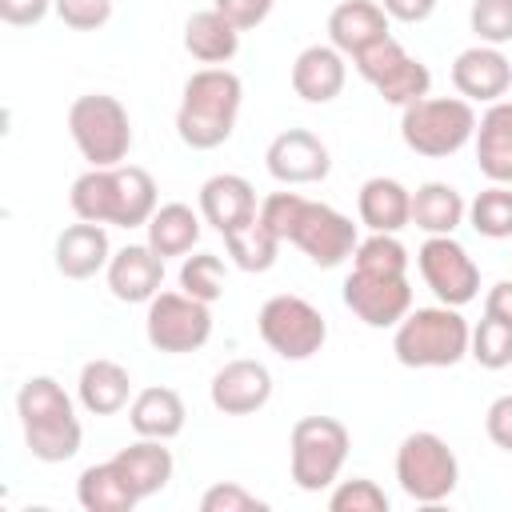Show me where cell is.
Here are the masks:
<instances>
[{
  "mask_svg": "<svg viewBox=\"0 0 512 512\" xmlns=\"http://www.w3.org/2000/svg\"><path fill=\"white\" fill-rule=\"evenodd\" d=\"M68 204L76 220L92 224H116V228H144L152 212L160 208L156 180L140 164H116V168H88L72 180Z\"/></svg>",
  "mask_w": 512,
  "mask_h": 512,
  "instance_id": "1",
  "label": "cell"
},
{
  "mask_svg": "<svg viewBox=\"0 0 512 512\" xmlns=\"http://www.w3.org/2000/svg\"><path fill=\"white\" fill-rule=\"evenodd\" d=\"M240 104H244L240 76L224 64H204L184 80V96L176 108V136L196 152H212L232 136Z\"/></svg>",
  "mask_w": 512,
  "mask_h": 512,
  "instance_id": "2",
  "label": "cell"
},
{
  "mask_svg": "<svg viewBox=\"0 0 512 512\" xmlns=\"http://www.w3.org/2000/svg\"><path fill=\"white\" fill-rule=\"evenodd\" d=\"M16 416L24 428V444L40 464H64L84 444V428L72 408V396L52 376H28L20 384Z\"/></svg>",
  "mask_w": 512,
  "mask_h": 512,
  "instance_id": "3",
  "label": "cell"
},
{
  "mask_svg": "<svg viewBox=\"0 0 512 512\" xmlns=\"http://www.w3.org/2000/svg\"><path fill=\"white\" fill-rule=\"evenodd\" d=\"M468 344L472 328L452 304L412 308L392 332V352L404 368H452L468 356Z\"/></svg>",
  "mask_w": 512,
  "mask_h": 512,
  "instance_id": "4",
  "label": "cell"
},
{
  "mask_svg": "<svg viewBox=\"0 0 512 512\" xmlns=\"http://www.w3.org/2000/svg\"><path fill=\"white\" fill-rule=\"evenodd\" d=\"M68 136L88 168H116L132 152L128 108L108 92H84L68 108Z\"/></svg>",
  "mask_w": 512,
  "mask_h": 512,
  "instance_id": "5",
  "label": "cell"
},
{
  "mask_svg": "<svg viewBox=\"0 0 512 512\" xmlns=\"http://www.w3.org/2000/svg\"><path fill=\"white\" fill-rule=\"evenodd\" d=\"M476 108L464 96H424L400 112V136L416 156H456L476 136Z\"/></svg>",
  "mask_w": 512,
  "mask_h": 512,
  "instance_id": "6",
  "label": "cell"
},
{
  "mask_svg": "<svg viewBox=\"0 0 512 512\" xmlns=\"http://www.w3.org/2000/svg\"><path fill=\"white\" fill-rule=\"evenodd\" d=\"M352 436L336 416H300L288 432V472L300 492H324L340 480Z\"/></svg>",
  "mask_w": 512,
  "mask_h": 512,
  "instance_id": "7",
  "label": "cell"
},
{
  "mask_svg": "<svg viewBox=\"0 0 512 512\" xmlns=\"http://www.w3.org/2000/svg\"><path fill=\"white\" fill-rule=\"evenodd\" d=\"M400 492L416 504H444L460 484V460L436 432H408L396 448Z\"/></svg>",
  "mask_w": 512,
  "mask_h": 512,
  "instance_id": "8",
  "label": "cell"
},
{
  "mask_svg": "<svg viewBox=\"0 0 512 512\" xmlns=\"http://www.w3.org/2000/svg\"><path fill=\"white\" fill-rule=\"evenodd\" d=\"M256 332L280 360H312L328 340V320L312 300L280 292L260 304Z\"/></svg>",
  "mask_w": 512,
  "mask_h": 512,
  "instance_id": "9",
  "label": "cell"
},
{
  "mask_svg": "<svg viewBox=\"0 0 512 512\" xmlns=\"http://www.w3.org/2000/svg\"><path fill=\"white\" fill-rule=\"evenodd\" d=\"M144 336L156 352H168V356L200 352L212 336V304L188 296L184 288L156 292L144 312Z\"/></svg>",
  "mask_w": 512,
  "mask_h": 512,
  "instance_id": "10",
  "label": "cell"
},
{
  "mask_svg": "<svg viewBox=\"0 0 512 512\" xmlns=\"http://www.w3.org/2000/svg\"><path fill=\"white\" fill-rule=\"evenodd\" d=\"M416 268L440 304L464 308L480 296V268L456 236H428L416 248Z\"/></svg>",
  "mask_w": 512,
  "mask_h": 512,
  "instance_id": "11",
  "label": "cell"
},
{
  "mask_svg": "<svg viewBox=\"0 0 512 512\" xmlns=\"http://www.w3.org/2000/svg\"><path fill=\"white\" fill-rule=\"evenodd\" d=\"M288 244H296L316 268H336V264H344L356 252L360 236H356V224L344 212H336L332 204L304 200Z\"/></svg>",
  "mask_w": 512,
  "mask_h": 512,
  "instance_id": "12",
  "label": "cell"
},
{
  "mask_svg": "<svg viewBox=\"0 0 512 512\" xmlns=\"http://www.w3.org/2000/svg\"><path fill=\"white\" fill-rule=\"evenodd\" d=\"M344 304L368 328H396L412 312V284L408 276H376V272H348Z\"/></svg>",
  "mask_w": 512,
  "mask_h": 512,
  "instance_id": "13",
  "label": "cell"
},
{
  "mask_svg": "<svg viewBox=\"0 0 512 512\" xmlns=\"http://www.w3.org/2000/svg\"><path fill=\"white\" fill-rule=\"evenodd\" d=\"M264 168L276 184L300 188V184H320L332 172V156H328V144L316 132L288 128V132L272 136V144L264 152Z\"/></svg>",
  "mask_w": 512,
  "mask_h": 512,
  "instance_id": "14",
  "label": "cell"
},
{
  "mask_svg": "<svg viewBox=\"0 0 512 512\" xmlns=\"http://www.w3.org/2000/svg\"><path fill=\"white\" fill-rule=\"evenodd\" d=\"M212 408L224 416H252L272 400V372L260 360H228L208 384Z\"/></svg>",
  "mask_w": 512,
  "mask_h": 512,
  "instance_id": "15",
  "label": "cell"
},
{
  "mask_svg": "<svg viewBox=\"0 0 512 512\" xmlns=\"http://www.w3.org/2000/svg\"><path fill=\"white\" fill-rule=\"evenodd\" d=\"M452 88L472 104H496L512 88V60L492 44H472L452 60Z\"/></svg>",
  "mask_w": 512,
  "mask_h": 512,
  "instance_id": "16",
  "label": "cell"
},
{
  "mask_svg": "<svg viewBox=\"0 0 512 512\" xmlns=\"http://www.w3.org/2000/svg\"><path fill=\"white\" fill-rule=\"evenodd\" d=\"M200 216L220 236H228V232H236V228H244L260 216L256 188L236 172H216L200 184Z\"/></svg>",
  "mask_w": 512,
  "mask_h": 512,
  "instance_id": "17",
  "label": "cell"
},
{
  "mask_svg": "<svg viewBox=\"0 0 512 512\" xmlns=\"http://www.w3.org/2000/svg\"><path fill=\"white\" fill-rule=\"evenodd\" d=\"M104 276L120 304H148L164 284V256H156L152 244H124L112 252Z\"/></svg>",
  "mask_w": 512,
  "mask_h": 512,
  "instance_id": "18",
  "label": "cell"
},
{
  "mask_svg": "<svg viewBox=\"0 0 512 512\" xmlns=\"http://www.w3.org/2000/svg\"><path fill=\"white\" fill-rule=\"evenodd\" d=\"M388 24H392V16L376 0H340L328 12V44L356 60L364 48H372L384 36H392Z\"/></svg>",
  "mask_w": 512,
  "mask_h": 512,
  "instance_id": "19",
  "label": "cell"
},
{
  "mask_svg": "<svg viewBox=\"0 0 512 512\" xmlns=\"http://www.w3.org/2000/svg\"><path fill=\"white\" fill-rule=\"evenodd\" d=\"M348 56L332 44H308L296 60H292V92L308 104H328L344 92L348 80Z\"/></svg>",
  "mask_w": 512,
  "mask_h": 512,
  "instance_id": "20",
  "label": "cell"
},
{
  "mask_svg": "<svg viewBox=\"0 0 512 512\" xmlns=\"http://www.w3.org/2000/svg\"><path fill=\"white\" fill-rule=\"evenodd\" d=\"M52 256H56V272H60L64 280H92L100 268H108L112 244H108L104 224L80 220V224H68V228L56 236Z\"/></svg>",
  "mask_w": 512,
  "mask_h": 512,
  "instance_id": "21",
  "label": "cell"
},
{
  "mask_svg": "<svg viewBox=\"0 0 512 512\" xmlns=\"http://www.w3.org/2000/svg\"><path fill=\"white\" fill-rule=\"evenodd\" d=\"M476 168L492 184H512V100H496L476 120Z\"/></svg>",
  "mask_w": 512,
  "mask_h": 512,
  "instance_id": "22",
  "label": "cell"
},
{
  "mask_svg": "<svg viewBox=\"0 0 512 512\" xmlns=\"http://www.w3.org/2000/svg\"><path fill=\"white\" fill-rule=\"evenodd\" d=\"M76 400L92 416H112V412L128 408L132 404V376H128V368L108 360V356L88 360L80 368V376H76Z\"/></svg>",
  "mask_w": 512,
  "mask_h": 512,
  "instance_id": "23",
  "label": "cell"
},
{
  "mask_svg": "<svg viewBox=\"0 0 512 512\" xmlns=\"http://www.w3.org/2000/svg\"><path fill=\"white\" fill-rule=\"evenodd\" d=\"M356 212L368 232H400L412 224V192L392 176H372L356 192Z\"/></svg>",
  "mask_w": 512,
  "mask_h": 512,
  "instance_id": "24",
  "label": "cell"
},
{
  "mask_svg": "<svg viewBox=\"0 0 512 512\" xmlns=\"http://www.w3.org/2000/svg\"><path fill=\"white\" fill-rule=\"evenodd\" d=\"M184 420H188V408L180 400L176 388H164V384H152V388H140L128 404V424L136 436H148V440H172L184 432Z\"/></svg>",
  "mask_w": 512,
  "mask_h": 512,
  "instance_id": "25",
  "label": "cell"
},
{
  "mask_svg": "<svg viewBox=\"0 0 512 512\" xmlns=\"http://www.w3.org/2000/svg\"><path fill=\"white\" fill-rule=\"evenodd\" d=\"M164 444H168V440H148V436H140V440H132L128 448H120V452L112 456L116 468L124 472V480L132 484V492H136L140 500L164 492L168 480H172V472H176L172 448H164Z\"/></svg>",
  "mask_w": 512,
  "mask_h": 512,
  "instance_id": "26",
  "label": "cell"
},
{
  "mask_svg": "<svg viewBox=\"0 0 512 512\" xmlns=\"http://www.w3.org/2000/svg\"><path fill=\"white\" fill-rule=\"evenodd\" d=\"M184 52L200 64H228L240 52V28L220 8L192 12L184 24Z\"/></svg>",
  "mask_w": 512,
  "mask_h": 512,
  "instance_id": "27",
  "label": "cell"
},
{
  "mask_svg": "<svg viewBox=\"0 0 512 512\" xmlns=\"http://www.w3.org/2000/svg\"><path fill=\"white\" fill-rule=\"evenodd\" d=\"M464 216H468L464 196L444 180H428L412 192V224L424 236H452L464 224Z\"/></svg>",
  "mask_w": 512,
  "mask_h": 512,
  "instance_id": "28",
  "label": "cell"
},
{
  "mask_svg": "<svg viewBox=\"0 0 512 512\" xmlns=\"http://www.w3.org/2000/svg\"><path fill=\"white\" fill-rule=\"evenodd\" d=\"M76 500L84 512H132L140 504V496L124 480V472L116 468V460L88 464L76 480Z\"/></svg>",
  "mask_w": 512,
  "mask_h": 512,
  "instance_id": "29",
  "label": "cell"
},
{
  "mask_svg": "<svg viewBox=\"0 0 512 512\" xmlns=\"http://www.w3.org/2000/svg\"><path fill=\"white\" fill-rule=\"evenodd\" d=\"M200 212H192L188 204H180V200H172V204H160L156 212H152V220L144 224L148 228V244H152V252L156 256H188L192 248H196V240H200Z\"/></svg>",
  "mask_w": 512,
  "mask_h": 512,
  "instance_id": "30",
  "label": "cell"
},
{
  "mask_svg": "<svg viewBox=\"0 0 512 512\" xmlns=\"http://www.w3.org/2000/svg\"><path fill=\"white\" fill-rule=\"evenodd\" d=\"M280 244H284V240H276V236L260 224V216H256L252 224H244V228H236V232L224 236V248H228L232 264H236L240 272H268V268L276 264Z\"/></svg>",
  "mask_w": 512,
  "mask_h": 512,
  "instance_id": "31",
  "label": "cell"
},
{
  "mask_svg": "<svg viewBox=\"0 0 512 512\" xmlns=\"http://www.w3.org/2000/svg\"><path fill=\"white\" fill-rule=\"evenodd\" d=\"M468 224L488 240L512 236V184H488L468 204Z\"/></svg>",
  "mask_w": 512,
  "mask_h": 512,
  "instance_id": "32",
  "label": "cell"
},
{
  "mask_svg": "<svg viewBox=\"0 0 512 512\" xmlns=\"http://www.w3.org/2000/svg\"><path fill=\"white\" fill-rule=\"evenodd\" d=\"M352 268L376 276H408V248L396 240V232H372L356 244Z\"/></svg>",
  "mask_w": 512,
  "mask_h": 512,
  "instance_id": "33",
  "label": "cell"
},
{
  "mask_svg": "<svg viewBox=\"0 0 512 512\" xmlns=\"http://www.w3.org/2000/svg\"><path fill=\"white\" fill-rule=\"evenodd\" d=\"M376 92L384 96V104H396V108H408V104H416V100H424L428 92H432V72H428V64L424 60H416V56H404L380 84H376Z\"/></svg>",
  "mask_w": 512,
  "mask_h": 512,
  "instance_id": "34",
  "label": "cell"
},
{
  "mask_svg": "<svg viewBox=\"0 0 512 512\" xmlns=\"http://www.w3.org/2000/svg\"><path fill=\"white\" fill-rule=\"evenodd\" d=\"M468 356L488 368V372H500L512 364V324L496 320L484 312V320L472 328V344H468Z\"/></svg>",
  "mask_w": 512,
  "mask_h": 512,
  "instance_id": "35",
  "label": "cell"
},
{
  "mask_svg": "<svg viewBox=\"0 0 512 512\" xmlns=\"http://www.w3.org/2000/svg\"><path fill=\"white\" fill-rule=\"evenodd\" d=\"M180 288L204 304H216L224 296V260L216 252H196L184 256L180 264Z\"/></svg>",
  "mask_w": 512,
  "mask_h": 512,
  "instance_id": "36",
  "label": "cell"
},
{
  "mask_svg": "<svg viewBox=\"0 0 512 512\" xmlns=\"http://www.w3.org/2000/svg\"><path fill=\"white\" fill-rule=\"evenodd\" d=\"M468 28L476 32V44H508L512 40V0H472Z\"/></svg>",
  "mask_w": 512,
  "mask_h": 512,
  "instance_id": "37",
  "label": "cell"
},
{
  "mask_svg": "<svg viewBox=\"0 0 512 512\" xmlns=\"http://www.w3.org/2000/svg\"><path fill=\"white\" fill-rule=\"evenodd\" d=\"M328 512H388V496L368 476L336 480V488L328 496Z\"/></svg>",
  "mask_w": 512,
  "mask_h": 512,
  "instance_id": "38",
  "label": "cell"
},
{
  "mask_svg": "<svg viewBox=\"0 0 512 512\" xmlns=\"http://www.w3.org/2000/svg\"><path fill=\"white\" fill-rule=\"evenodd\" d=\"M300 208H304V196L300 192H272V196H264L260 200V224L276 236V240H284L288 244V236H292V228H296V216H300Z\"/></svg>",
  "mask_w": 512,
  "mask_h": 512,
  "instance_id": "39",
  "label": "cell"
},
{
  "mask_svg": "<svg viewBox=\"0 0 512 512\" xmlns=\"http://www.w3.org/2000/svg\"><path fill=\"white\" fill-rule=\"evenodd\" d=\"M200 512H268V500H260L236 480H220L200 496Z\"/></svg>",
  "mask_w": 512,
  "mask_h": 512,
  "instance_id": "40",
  "label": "cell"
},
{
  "mask_svg": "<svg viewBox=\"0 0 512 512\" xmlns=\"http://www.w3.org/2000/svg\"><path fill=\"white\" fill-rule=\"evenodd\" d=\"M404 56H408V48H404L396 36H384V40H376L372 48H364L352 64H356V72L376 88V84H380V80H384V76H388Z\"/></svg>",
  "mask_w": 512,
  "mask_h": 512,
  "instance_id": "41",
  "label": "cell"
},
{
  "mask_svg": "<svg viewBox=\"0 0 512 512\" xmlns=\"http://www.w3.org/2000/svg\"><path fill=\"white\" fill-rule=\"evenodd\" d=\"M52 12L72 32H96L112 20V0H52Z\"/></svg>",
  "mask_w": 512,
  "mask_h": 512,
  "instance_id": "42",
  "label": "cell"
},
{
  "mask_svg": "<svg viewBox=\"0 0 512 512\" xmlns=\"http://www.w3.org/2000/svg\"><path fill=\"white\" fill-rule=\"evenodd\" d=\"M484 432H488V440H492L496 448L512 452V392H508V396H496V400L488 404V412H484Z\"/></svg>",
  "mask_w": 512,
  "mask_h": 512,
  "instance_id": "43",
  "label": "cell"
},
{
  "mask_svg": "<svg viewBox=\"0 0 512 512\" xmlns=\"http://www.w3.org/2000/svg\"><path fill=\"white\" fill-rule=\"evenodd\" d=\"M272 4H276V0H216L212 8H220V12H224L240 32H248V28H256V24H264V20H268Z\"/></svg>",
  "mask_w": 512,
  "mask_h": 512,
  "instance_id": "44",
  "label": "cell"
},
{
  "mask_svg": "<svg viewBox=\"0 0 512 512\" xmlns=\"http://www.w3.org/2000/svg\"><path fill=\"white\" fill-rule=\"evenodd\" d=\"M52 0H0V20L12 28H32L48 16Z\"/></svg>",
  "mask_w": 512,
  "mask_h": 512,
  "instance_id": "45",
  "label": "cell"
},
{
  "mask_svg": "<svg viewBox=\"0 0 512 512\" xmlns=\"http://www.w3.org/2000/svg\"><path fill=\"white\" fill-rule=\"evenodd\" d=\"M380 8L400 24H420L436 12V0H380Z\"/></svg>",
  "mask_w": 512,
  "mask_h": 512,
  "instance_id": "46",
  "label": "cell"
},
{
  "mask_svg": "<svg viewBox=\"0 0 512 512\" xmlns=\"http://www.w3.org/2000/svg\"><path fill=\"white\" fill-rule=\"evenodd\" d=\"M484 312L496 316V320H504V324H512V280H500V284L488 288V296H484Z\"/></svg>",
  "mask_w": 512,
  "mask_h": 512,
  "instance_id": "47",
  "label": "cell"
}]
</instances>
